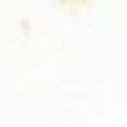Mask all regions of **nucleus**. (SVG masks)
Masks as SVG:
<instances>
[]
</instances>
